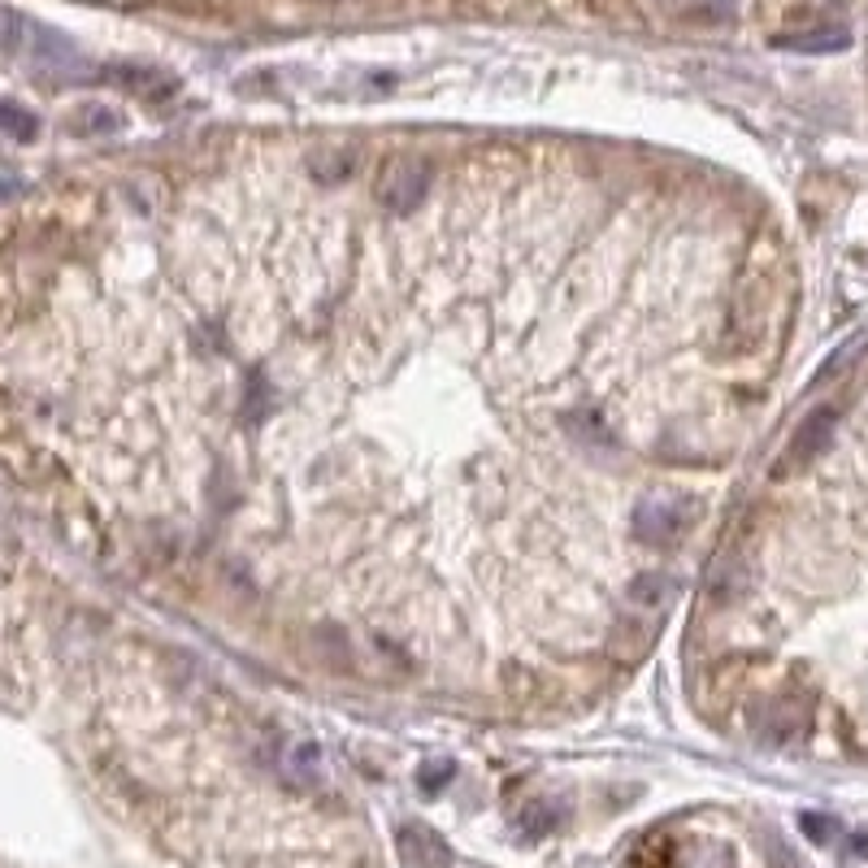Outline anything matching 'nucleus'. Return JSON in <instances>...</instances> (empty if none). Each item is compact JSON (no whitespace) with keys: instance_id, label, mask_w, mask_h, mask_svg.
Listing matches in <instances>:
<instances>
[{"instance_id":"6","label":"nucleus","mask_w":868,"mask_h":868,"mask_svg":"<svg viewBox=\"0 0 868 868\" xmlns=\"http://www.w3.org/2000/svg\"><path fill=\"white\" fill-rule=\"evenodd\" d=\"M847 35L843 30H813V35H778V48H795V52H834L843 48Z\"/></svg>"},{"instance_id":"15","label":"nucleus","mask_w":868,"mask_h":868,"mask_svg":"<svg viewBox=\"0 0 868 868\" xmlns=\"http://www.w3.org/2000/svg\"><path fill=\"white\" fill-rule=\"evenodd\" d=\"M852 852H860V856H868V834H856V839H852Z\"/></svg>"},{"instance_id":"14","label":"nucleus","mask_w":868,"mask_h":868,"mask_svg":"<svg viewBox=\"0 0 868 868\" xmlns=\"http://www.w3.org/2000/svg\"><path fill=\"white\" fill-rule=\"evenodd\" d=\"M804 834H808L813 843H830V839H834V821H830V817H817V813H808V817H804Z\"/></svg>"},{"instance_id":"12","label":"nucleus","mask_w":868,"mask_h":868,"mask_svg":"<svg viewBox=\"0 0 868 868\" xmlns=\"http://www.w3.org/2000/svg\"><path fill=\"white\" fill-rule=\"evenodd\" d=\"M451 773H456V765H451V760H431V765H422L418 782H422V791H438V786H447V782H451Z\"/></svg>"},{"instance_id":"7","label":"nucleus","mask_w":868,"mask_h":868,"mask_svg":"<svg viewBox=\"0 0 868 868\" xmlns=\"http://www.w3.org/2000/svg\"><path fill=\"white\" fill-rule=\"evenodd\" d=\"M113 83H122V87H131V91H152V87H170L165 83V74H157V70H144V65H113V70H104Z\"/></svg>"},{"instance_id":"2","label":"nucleus","mask_w":868,"mask_h":868,"mask_svg":"<svg viewBox=\"0 0 868 868\" xmlns=\"http://www.w3.org/2000/svg\"><path fill=\"white\" fill-rule=\"evenodd\" d=\"M383 200H387V209H396V213H409V209H418L422 204V196H426V170L418 165V161H396L387 174H383Z\"/></svg>"},{"instance_id":"4","label":"nucleus","mask_w":868,"mask_h":868,"mask_svg":"<svg viewBox=\"0 0 868 868\" xmlns=\"http://www.w3.org/2000/svg\"><path fill=\"white\" fill-rule=\"evenodd\" d=\"M400 856L409 868H447L451 865V847L426 830V826H405L400 830Z\"/></svg>"},{"instance_id":"1","label":"nucleus","mask_w":868,"mask_h":868,"mask_svg":"<svg viewBox=\"0 0 868 868\" xmlns=\"http://www.w3.org/2000/svg\"><path fill=\"white\" fill-rule=\"evenodd\" d=\"M686 525H691V508H682L678 499H647L634 512V534H638V543H652V547L682 538Z\"/></svg>"},{"instance_id":"13","label":"nucleus","mask_w":868,"mask_h":868,"mask_svg":"<svg viewBox=\"0 0 868 868\" xmlns=\"http://www.w3.org/2000/svg\"><path fill=\"white\" fill-rule=\"evenodd\" d=\"M17 39H22V17H17L13 9L0 4V52H13Z\"/></svg>"},{"instance_id":"9","label":"nucleus","mask_w":868,"mask_h":868,"mask_svg":"<svg viewBox=\"0 0 868 868\" xmlns=\"http://www.w3.org/2000/svg\"><path fill=\"white\" fill-rule=\"evenodd\" d=\"M556 821H560V808H556V804H530L525 817H521V830H525L530 839H543V834L556 830Z\"/></svg>"},{"instance_id":"5","label":"nucleus","mask_w":868,"mask_h":868,"mask_svg":"<svg viewBox=\"0 0 868 868\" xmlns=\"http://www.w3.org/2000/svg\"><path fill=\"white\" fill-rule=\"evenodd\" d=\"M283 773H287V782H296V786H318L322 782V747H313V743H300V747H292L287 752V760H283Z\"/></svg>"},{"instance_id":"10","label":"nucleus","mask_w":868,"mask_h":868,"mask_svg":"<svg viewBox=\"0 0 868 868\" xmlns=\"http://www.w3.org/2000/svg\"><path fill=\"white\" fill-rule=\"evenodd\" d=\"M0 126H4L13 139H35V126H39V122H35V113H26L22 104L4 100V104H0Z\"/></svg>"},{"instance_id":"8","label":"nucleus","mask_w":868,"mask_h":868,"mask_svg":"<svg viewBox=\"0 0 868 868\" xmlns=\"http://www.w3.org/2000/svg\"><path fill=\"white\" fill-rule=\"evenodd\" d=\"M634 604H643V608H660L669 595H673V582L669 578H660V573H647V578H638L634 582Z\"/></svg>"},{"instance_id":"3","label":"nucleus","mask_w":868,"mask_h":868,"mask_svg":"<svg viewBox=\"0 0 868 868\" xmlns=\"http://www.w3.org/2000/svg\"><path fill=\"white\" fill-rule=\"evenodd\" d=\"M834 422H839V413L834 409H817L799 431L791 438V447H786V456L778 460V469H795V464H808L826 443H830V434H834Z\"/></svg>"},{"instance_id":"11","label":"nucleus","mask_w":868,"mask_h":868,"mask_svg":"<svg viewBox=\"0 0 868 868\" xmlns=\"http://www.w3.org/2000/svg\"><path fill=\"white\" fill-rule=\"evenodd\" d=\"M74 126H78V131H113V126H117V113L104 109V104H83V109L74 113Z\"/></svg>"}]
</instances>
